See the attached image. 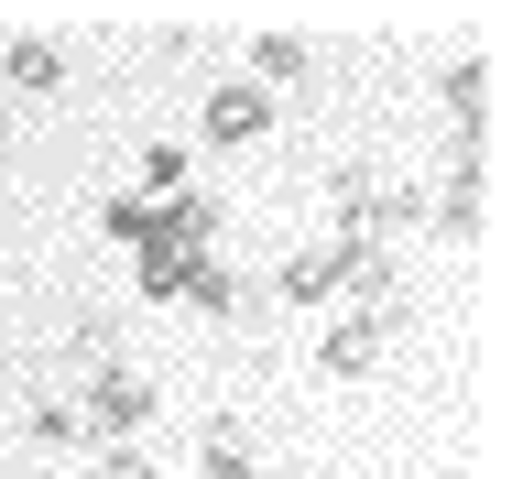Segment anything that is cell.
Masks as SVG:
<instances>
[{
    "mask_svg": "<svg viewBox=\"0 0 512 479\" xmlns=\"http://www.w3.org/2000/svg\"><path fill=\"white\" fill-rule=\"evenodd\" d=\"M0 77H11L22 98H55V88H66V55H55L44 33H22V44H0Z\"/></svg>",
    "mask_w": 512,
    "mask_h": 479,
    "instance_id": "30bf717a",
    "label": "cell"
},
{
    "mask_svg": "<svg viewBox=\"0 0 512 479\" xmlns=\"http://www.w3.org/2000/svg\"><path fill=\"white\" fill-rule=\"evenodd\" d=\"M22 436H33V447H44V458H88V414H77V403H66V392H44V403H33V414H22Z\"/></svg>",
    "mask_w": 512,
    "mask_h": 479,
    "instance_id": "9c48e42d",
    "label": "cell"
},
{
    "mask_svg": "<svg viewBox=\"0 0 512 479\" xmlns=\"http://www.w3.org/2000/svg\"><path fill=\"white\" fill-rule=\"evenodd\" d=\"M349 251H360V240H316V251H295V262L273 273V305H338V284H349Z\"/></svg>",
    "mask_w": 512,
    "mask_h": 479,
    "instance_id": "8992f818",
    "label": "cell"
},
{
    "mask_svg": "<svg viewBox=\"0 0 512 479\" xmlns=\"http://www.w3.org/2000/svg\"><path fill=\"white\" fill-rule=\"evenodd\" d=\"M0 382H11V349H0Z\"/></svg>",
    "mask_w": 512,
    "mask_h": 479,
    "instance_id": "5bb4252c",
    "label": "cell"
},
{
    "mask_svg": "<svg viewBox=\"0 0 512 479\" xmlns=\"http://www.w3.org/2000/svg\"><path fill=\"white\" fill-rule=\"evenodd\" d=\"M491 55H469L458 77H447V120H458V164H491Z\"/></svg>",
    "mask_w": 512,
    "mask_h": 479,
    "instance_id": "5b68a950",
    "label": "cell"
},
{
    "mask_svg": "<svg viewBox=\"0 0 512 479\" xmlns=\"http://www.w3.org/2000/svg\"><path fill=\"white\" fill-rule=\"evenodd\" d=\"M425 229H436V251H480L491 240V164H447V186L425 196Z\"/></svg>",
    "mask_w": 512,
    "mask_h": 479,
    "instance_id": "3957f363",
    "label": "cell"
},
{
    "mask_svg": "<svg viewBox=\"0 0 512 479\" xmlns=\"http://www.w3.org/2000/svg\"><path fill=\"white\" fill-rule=\"evenodd\" d=\"M262 131H273V98L251 88V77L207 88V109H197V142H218V153H240V142H262Z\"/></svg>",
    "mask_w": 512,
    "mask_h": 479,
    "instance_id": "277c9868",
    "label": "cell"
},
{
    "mask_svg": "<svg viewBox=\"0 0 512 479\" xmlns=\"http://www.w3.org/2000/svg\"><path fill=\"white\" fill-rule=\"evenodd\" d=\"M251 469H262L251 414H207V425H197V479H251Z\"/></svg>",
    "mask_w": 512,
    "mask_h": 479,
    "instance_id": "52a82bcc",
    "label": "cell"
},
{
    "mask_svg": "<svg viewBox=\"0 0 512 479\" xmlns=\"http://www.w3.org/2000/svg\"><path fill=\"white\" fill-rule=\"evenodd\" d=\"M77 414H88V447H142V425H153V382H142L131 360H88Z\"/></svg>",
    "mask_w": 512,
    "mask_h": 479,
    "instance_id": "6da1fadb",
    "label": "cell"
},
{
    "mask_svg": "<svg viewBox=\"0 0 512 479\" xmlns=\"http://www.w3.org/2000/svg\"><path fill=\"white\" fill-rule=\"evenodd\" d=\"M88 469L99 479H153V447H88Z\"/></svg>",
    "mask_w": 512,
    "mask_h": 479,
    "instance_id": "4fadbf2b",
    "label": "cell"
},
{
    "mask_svg": "<svg viewBox=\"0 0 512 479\" xmlns=\"http://www.w3.org/2000/svg\"><path fill=\"white\" fill-rule=\"evenodd\" d=\"M393 338H404V305H338L327 338H316V371H327V382H360V371H382Z\"/></svg>",
    "mask_w": 512,
    "mask_h": 479,
    "instance_id": "7a4b0ae2",
    "label": "cell"
},
{
    "mask_svg": "<svg viewBox=\"0 0 512 479\" xmlns=\"http://www.w3.org/2000/svg\"><path fill=\"white\" fill-rule=\"evenodd\" d=\"M131 273H142V294H153V305H186V284H197L207 262H186V251H142Z\"/></svg>",
    "mask_w": 512,
    "mask_h": 479,
    "instance_id": "7c38bea8",
    "label": "cell"
},
{
    "mask_svg": "<svg viewBox=\"0 0 512 479\" xmlns=\"http://www.w3.org/2000/svg\"><path fill=\"white\" fill-rule=\"evenodd\" d=\"M295 77H306V33H262V44H251V88L284 98Z\"/></svg>",
    "mask_w": 512,
    "mask_h": 479,
    "instance_id": "8fae6325",
    "label": "cell"
},
{
    "mask_svg": "<svg viewBox=\"0 0 512 479\" xmlns=\"http://www.w3.org/2000/svg\"><path fill=\"white\" fill-rule=\"evenodd\" d=\"M131 196H142V207L197 196V153H186V142H142V153H131Z\"/></svg>",
    "mask_w": 512,
    "mask_h": 479,
    "instance_id": "ba28073f",
    "label": "cell"
}]
</instances>
